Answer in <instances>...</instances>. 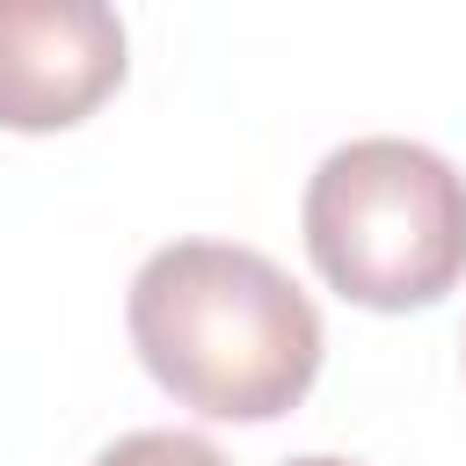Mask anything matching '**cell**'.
I'll return each instance as SVG.
<instances>
[{"label":"cell","mask_w":466,"mask_h":466,"mask_svg":"<svg viewBox=\"0 0 466 466\" xmlns=\"http://www.w3.org/2000/svg\"><path fill=\"white\" fill-rule=\"evenodd\" d=\"M138 364L197 415L269 422L306 400L320 379V313L313 299L255 248L233 240H167L138 262L131 299Z\"/></svg>","instance_id":"obj_1"},{"label":"cell","mask_w":466,"mask_h":466,"mask_svg":"<svg viewBox=\"0 0 466 466\" xmlns=\"http://www.w3.org/2000/svg\"><path fill=\"white\" fill-rule=\"evenodd\" d=\"M109 0H0V131H66L124 87Z\"/></svg>","instance_id":"obj_3"},{"label":"cell","mask_w":466,"mask_h":466,"mask_svg":"<svg viewBox=\"0 0 466 466\" xmlns=\"http://www.w3.org/2000/svg\"><path fill=\"white\" fill-rule=\"evenodd\" d=\"M95 466H226V459H218V444H204L189 430H131L116 444H102Z\"/></svg>","instance_id":"obj_4"},{"label":"cell","mask_w":466,"mask_h":466,"mask_svg":"<svg viewBox=\"0 0 466 466\" xmlns=\"http://www.w3.org/2000/svg\"><path fill=\"white\" fill-rule=\"evenodd\" d=\"M306 255L350 306H437L466 277V175L415 138L335 146L299 204Z\"/></svg>","instance_id":"obj_2"},{"label":"cell","mask_w":466,"mask_h":466,"mask_svg":"<svg viewBox=\"0 0 466 466\" xmlns=\"http://www.w3.org/2000/svg\"><path fill=\"white\" fill-rule=\"evenodd\" d=\"M284 466H357V459H284Z\"/></svg>","instance_id":"obj_5"}]
</instances>
